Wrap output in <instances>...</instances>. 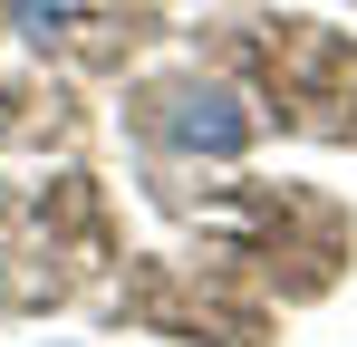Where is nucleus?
Returning a JSON list of instances; mask_svg holds the SVG:
<instances>
[{
    "mask_svg": "<svg viewBox=\"0 0 357 347\" xmlns=\"http://www.w3.org/2000/svg\"><path fill=\"white\" fill-rule=\"evenodd\" d=\"M241 135L251 125L232 116V97H183V116H174V145H193V155H232Z\"/></svg>",
    "mask_w": 357,
    "mask_h": 347,
    "instance_id": "f257e3e1",
    "label": "nucleus"
},
{
    "mask_svg": "<svg viewBox=\"0 0 357 347\" xmlns=\"http://www.w3.org/2000/svg\"><path fill=\"white\" fill-rule=\"evenodd\" d=\"M0 10H10L29 39H59V29H68V10H59V0H0Z\"/></svg>",
    "mask_w": 357,
    "mask_h": 347,
    "instance_id": "f03ea898",
    "label": "nucleus"
}]
</instances>
